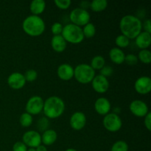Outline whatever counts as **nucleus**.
Wrapping results in <instances>:
<instances>
[{
	"mask_svg": "<svg viewBox=\"0 0 151 151\" xmlns=\"http://www.w3.org/2000/svg\"><path fill=\"white\" fill-rule=\"evenodd\" d=\"M74 77L81 83H89L95 77V71L89 64L81 63L74 69Z\"/></svg>",
	"mask_w": 151,
	"mask_h": 151,
	"instance_id": "obj_5",
	"label": "nucleus"
},
{
	"mask_svg": "<svg viewBox=\"0 0 151 151\" xmlns=\"http://www.w3.org/2000/svg\"><path fill=\"white\" fill-rule=\"evenodd\" d=\"M135 39L136 44L141 50H147V47H150L151 44L150 33L145 31L140 32Z\"/></svg>",
	"mask_w": 151,
	"mask_h": 151,
	"instance_id": "obj_17",
	"label": "nucleus"
},
{
	"mask_svg": "<svg viewBox=\"0 0 151 151\" xmlns=\"http://www.w3.org/2000/svg\"><path fill=\"white\" fill-rule=\"evenodd\" d=\"M37 128L38 131H41L44 133L47 130L49 129V126H50V121L49 119L46 116H43L41 117L38 121H37Z\"/></svg>",
	"mask_w": 151,
	"mask_h": 151,
	"instance_id": "obj_27",
	"label": "nucleus"
},
{
	"mask_svg": "<svg viewBox=\"0 0 151 151\" xmlns=\"http://www.w3.org/2000/svg\"><path fill=\"white\" fill-rule=\"evenodd\" d=\"M105 65H106V60L101 55H96L91 59L90 66L95 71L100 70Z\"/></svg>",
	"mask_w": 151,
	"mask_h": 151,
	"instance_id": "obj_23",
	"label": "nucleus"
},
{
	"mask_svg": "<svg viewBox=\"0 0 151 151\" xmlns=\"http://www.w3.org/2000/svg\"><path fill=\"white\" fill-rule=\"evenodd\" d=\"M83 29V33L84 38L86 37V38H92L94 36L96 33V27L94 25V24L91 23V22H88V24L84 26Z\"/></svg>",
	"mask_w": 151,
	"mask_h": 151,
	"instance_id": "obj_24",
	"label": "nucleus"
},
{
	"mask_svg": "<svg viewBox=\"0 0 151 151\" xmlns=\"http://www.w3.org/2000/svg\"><path fill=\"white\" fill-rule=\"evenodd\" d=\"M54 3L58 8L66 10L69 8V6L72 4V1L71 0H55Z\"/></svg>",
	"mask_w": 151,
	"mask_h": 151,
	"instance_id": "obj_32",
	"label": "nucleus"
},
{
	"mask_svg": "<svg viewBox=\"0 0 151 151\" xmlns=\"http://www.w3.org/2000/svg\"><path fill=\"white\" fill-rule=\"evenodd\" d=\"M65 110V103L60 97L52 96L44 103L43 111L48 119H56L61 116Z\"/></svg>",
	"mask_w": 151,
	"mask_h": 151,
	"instance_id": "obj_2",
	"label": "nucleus"
},
{
	"mask_svg": "<svg viewBox=\"0 0 151 151\" xmlns=\"http://www.w3.org/2000/svg\"><path fill=\"white\" fill-rule=\"evenodd\" d=\"M138 60L142 61V63L148 64L151 62V52L150 50H141V51L139 52Z\"/></svg>",
	"mask_w": 151,
	"mask_h": 151,
	"instance_id": "obj_25",
	"label": "nucleus"
},
{
	"mask_svg": "<svg viewBox=\"0 0 151 151\" xmlns=\"http://www.w3.org/2000/svg\"><path fill=\"white\" fill-rule=\"evenodd\" d=\"M61 35L66 42L74 44H80L84 39L82 28L72 23L63 27Z\"/></svg>",
	"mask_w": 151,
	"mask_h": 151,
	"instance_id": "obj_4",
	"label": "nucleus"
},
{
	"mask_svg": "<svg viewBox=\"0 0 151 151\" xmlns=\"http://www.w3.org/2000/svg\"><path fill=\"white\" fill-rule=\"evenodd\" d=\"M111 103L107 98L106 97H100L97 99V100L94 103V109L96 112L100 115L106 116L109 113H110Z\"/></svg>",
	"mask_w": 151,
	"mask_h": 151,
	"instance_id": "obj_15",
	"label": "nucleus"
},
{
	"mask_svg": "<svg viewBox=\"0 0 151 151\" xmlns=\"http://www.w3.org/2000/svg\"><path fill=\"white\" fill-rule=\"evenodd\" d=\"M142 28H144L145 32L151 33V22L150 19H146L142 24Z\"/></svg>",
	"mask_w": 151,
	"mask_h": 151,
	"instance_id": "obj_37",
	"label": "nucleus"
},
{
	"mask_svg": "<svg viewBox=\"0 0 151 151\" xmlns=\"http://www.w3.org/2000/svg\"><path fill=\"white\" fill-rule=\"evenodd\" d=\"M27 147L23 142H16L13 146V151H27Z\"/></svg>",
	"mask_w": 151,
	"mask_h": 151,
	"instance_id": "obj_35",
	"label": "nucleus"
},
{
	"mask_svg": "<svg viewBox=\"0 0 151 151\" xmlns=\"http://www.w3.org/2000/svg\"><path fill=\"white\" fill-rule=\"evenodd\" d=\"M131 113L138 117H145L149 112L147 105L140 100H133L129 106Z\"/></svg>",
	"mask_w": 151,
	"mask_h": 151,
	"instance_id": "obj_10",
	"label": "nucleus"
},
{
	"mask_svg": "<svg viewBox=\"0 0 151 151\" xmlns=\"http://www.w3.org/2000/svg\"><path fill=\"white\" fill-rule=\"evenodd\" d=\"M145 126L148 130L149 131L151 130V114L150 112H148L147 114L145 116Z\"/></svg>",
	"mask_w": 151,
	"mask_h": 151,
	"instance_id": "obj_36",
	"label": "nucleus"
},
{
	"mask_svg": "<svg viewBox=\"0 0 151 151\" xmlns=\"http://www.w3.org/2000/svg\"><path fill=\"white\" fill-rule=\"evenodd\" d=\"M35 150L36 151H47V147H46L45 145H40L39 146H38V147L35 148Z\"/></svg>",
	"mask_w": 151,
	"mask_h": 151,
	"instance_id": "obj_39",
	"label": "nucleus"
},
{
	"mask_svg": "<svg viewBox=\"0 0 151 151\" xmlns=\"http://www.w3.org/2000/svg\"><path fill=\"white\" fill-rule=\"evenodd\" d=\"M22 28L30 36H39L45 30V23L40 16L30 15L23 21Z\"/></svg>",
	"mask_w": 151,
	"mask_h": 151,
	"instance_id": "obj_3",
	"label": "nucleus"
},
{
	"mask_svg": "<svg viewBox=\"0 0 151 151\" xmlns=\"http://www.w3.org/2000/svg\"><path fill=\"white\" fill-rule=\"evenodd\" d=\"M108 1L106 0H93L90 3V8L94 12H101L107 7Z\"/></svg>",
	"mask_w": 151,
	"mask_h": 151,
	"instance_id": "obj_22",
	"label": "nucleus"
},
{
	"mask_svg": "<svg viewBox=\"0 0 151 151\" xmlns=\"http://www.w3.org/2000/svg\"><path fill=\"white\" fill-rule=\"evenodd\" d=\"M63 25L60 22H55L51 27V31L54 35H61L62 30H63Z\"/></svg>",
	"mask_w": 151,
	"mask_h": 151,
	"instance_id": "obj_33",
	"label": "nucleus"
},
{
	"mask_svg": "<svg viewBox=\"0 0 151 151\" xmlns=\"http://www.w3.org/2000/svg\"><path fill=\"white\" fill-rule=\"evenodd\" d=\"M109 57L113 63L116 64H122L125 60V55L122 49L114 47L109 51Z\"/></svg>",
	"mask_w": 151,
	"mask_h": 151,
	"instance_id": "obj_19",
	"label": "nucleus"
},
{
	"mask_svg": "<svg viewBox=\"0 0 151 151\" xmlns=\"http://www.w3.org/2000/svg\"><path fill=\"white\" fill-rule=\"evenodd\" d=\"M26 80L23 74L20 72H13L7 78V84L13 89H21L24 86Z\"/></svg>",
	"mask_w": 151,
	"mask_h": 151,
	"instance_id": "obj_11",
	"label": "nucleus"
},
{
	"mask_svg": "<svg viewBox=\"0 0 151 151\" xmlns=\"http://www.w3.org/2000/svg\"><path fill=\"white\" fill-rule=\"evenodd\" d=\"M138 58L137 55L134 54H128L125 55L124 62H125L129 66H135L138 63Z\"/></svg>",
	"mask_w": 151,
	"mask_h": 151,
	"instance_id": "obj_31",
	"label": "nucleus"
},
{
	"mask_svg": "<svg viewBox=\"0 0 151 151\" xmlns=\"http://www.w3.org/2000/svg\"><path fill=\"white\" fill-rule=\"evenodd\" d=\"M119 29L122 34L129 39H134L142 32V22L134 15H126L121 19Z\"/></svg>",
	"mask_w": 151,
	"mask_h": 151,
	"instance_id": "obj_1",
	"label": "nucleus"
},
{
	"mask_svg": "<svg viewBox=\"0 0 151 151\" xmlns=\"http://www.w3.org/2000/svg\"><path fill=\"white\" fill-rule=\"evenodd\" d=\"M69 19L72 24L77 26H85L90 21V14L86 10L77 7L73 9L69 14Z\"/></svg>",
	"mask_w": 151,
	"mask_h": 151,
	"instance_id": "obj_6",
	"label": "nucleus"
},
{
	"mask_svg": "<svg viewBox=\"0 0 151 151\" xmlns=\"http://www.w3.org/2000/svg\"><path fill=\"white\" fill-rule=\"evenodd\" d=\"M103 126L110 132H116L122 128V122L118 114L115 113H109L104 116L103 120Z\"/></svg>",
	"mask_w": 151,
	"mask_h": 151,
	"instance_id": "obj_7",
	"label": "nucleus"
},
{
	"mask_svg": "<svg viewBox=\"0 0 151 151\" xmlns=\"http://www.w3.org/2000/svg\"><path fill=\"white\" fill-rule=\"evenodd\" d=\"M111 151H128V145L123 140H119L114 143Z\"/></svg>",
	"mask_w": 151,
	"mask_h": 151,
	"instance_id": "obj_29",
	"label": "nucleus"
},
{
	"mask_svg": "<svg viewBox=\"0 0 151 151\" xmlns=\"http://www.w3.org/2000/svg\"><path fill=\"white\" fill-rule=\"evenodd\" d=\"M46 8V2L44 0H33L31 1L29 9L32 15L38 16L44 11Z\"/></svg>",
	"mask_w": 151,
	"mask_h": 151,
	"instance_id": "obj_21",
	"label": "nucleus"
},
{
	"mask_svg": "<svg viewBox=\"0 0 151 151\" xmlns=\"http://www.w3.org/2000/svg\"><path fill=\"white\" fill-rule=\"evenodd\" d=\"M19 122H20L21 125H22V127H24V128L29 127L32 123V115L27 113V112H24V113H23L20 116Z\"/></svg>",
	"mask_w": 151,
	"mask_h": 151,
	"instance_id": "obj_26",
	"label": "nucleus"
},
{
	"mask_svg": "<svg viewBox=\"0 0 151 151\" xmlns=\"http://www.w3.org/2000/svg\"><path fill=\"white\" fill-rule=\"evenodd\" d=\"M71 127L75 131H81L86 124V116L85 114L81 111L75 112L71 116L69 120Z\"/></svg>",
	"mask_w": 151,
	"mask_h": 151,
	"instance_id": "obj_13",
	"label": "nucleus"
},
{
	"mask_svg": "<svg viewBox=\"0 0 151 151\" xmlns=\"http://www.w3.org/2000/svg\"><path fill=\"white\" fill-rule=\"evenodd\" d=\"M24 76L25 80H26V82L27 81L32 82V81H35L38 78V72L35 69H29V70L25 72Z\"/></svg>",
	"mask_w": 151,
	"mask_h": 151,
	"instance_id": "obj_30",
	"label": "nucleus"
},
{
	"mask_svg": "<svg viewBox=\"0 0 151 151\" xmlns=\"http://www.w3.org/2000/svg\"><path fill=\"white\" fill-rule=\"evenodd\" d=\"M57 74L63 81H69L74 77V68L69 63H62L58 68Z\"/></svg>",
	"mask_w": 151,
	"mask_h": 151,
	"instance_id": "obj_16",
	"label": "nucleus"
},
{
	"mask_svg": "<svg viewBox=\"0 0 151 151\" xmlns=\"http://www.w3.org/2000/svg\"><path fill=\"white\" fill-rule=\"evenodd\" d=\"M22 142L26 145L27 147L36 148L41 145V135L36 131H28L24 134Z\"/></svg>",
	"mask_w": 151,
	"mask_h": 151,
	"instance_id": "obj_9",
	"label": "nucleus"
},
{
	"mask_svg": "<svg viewBox=\"0 0 151 151\" xmlns=\"http://www.w3.org/2000/svg\"><path fill=\"white\" fill-rule=\"evenodd\" d=\"M65 151H78V150H75V149H74V148H69V149H67V150H66Z\"/></svg>",
	"mask_w": 151,
	"mask_h": 151,
	"instance_id": "obj_41",
	"label": "nucleus"
},
{
	"mask_svg": "<svg viewBox=\"0 0 151 151\" xmlns=\"http://www.w3.org/2000/svg\"><path fill=\"white\" fill-rule=\"evenodd\" d=\"M92 88L97 93H105L109 88V82L108 78L98 75H95L94 79L91 81Z\"/></svg>",
	"mask_w": 151,
	"mask_h": 151,
	"instance_id": "obj_14",
	"label": "nucleus"
},
{
	"mask_svg": "<svg viewBox=\"0 0 151 151\" xmlns=\"http://www.w3.org/2000/svg\"><path fill=\"white\" fill-rule=\"evenodd\" d=\"M90 3L91 2H89V1H81V4H80V5H81V8L84 9V10H86L88 7H90Z\"/></svg>",
	"mask_w": 151,
	"mask_h": 151,
	"instance_id": "obj_38",
	"label": "nucleus"
},
{
	"mask_svg": "<svg viewBox=\"0 0 151 151\" xmlns=\"http://www.w3.org/2000/svg\"><path fill=\"white\" fill-rule=\"evenodd\" d=\"M27 151H36L35 150V148H33V147H29V148L27 149Z\"/></svg>",
	"mask_w": 151,
	"mask_h": 151,
	"instance_id": "obj_40",
	"label": "nucleus"
},
{
	"mask_svg": "<svg viewBox=\"0 0 151 151\" xmlns=\"http://www.w3.org/2000/svg\"><path fill=\"white\" fill-rule=\"evenodd\" d=\"M58 138V134L55 131L52 129H48L43 133L41 135V143L44 145H52L56 142Z\"/></svg>",
	"mask_w": 151,
	"mask_h": 151,
	"instance_id": "obj_20",
	"label": "nucleus"
},
{
	"mask_svg": "<svg viewBox=\"0 0 151 151\" xmlns=\"http://www.w3.org/2000/svg\"><path fill=\"white\" fill-rule=\"evenodd\" d=\"M100 75L105 77V78H107L108 77H110L113 75L114 73V69L111 66H106L105 65L103 68L100 70Z\"/></svg>",
	"mask_w": 151,
	"mask_h": 151,
	"instance_id": "obj_34",
	"label": "nucleus"
},
{
	"mask_svg": "<svg viewBox=\"0 0 151 151\" xmlns=\"http://www.w3.org/2000/svg\"><path fill=\"white\" fill-rule=\"evenodd\" d=\"M134 88L140 94H147L151 91V79L147 76H142L136 81Z\"/></svg>",
	"mask_w": 151,
	"mask_h": 151,
	"instance_id": "obj_12",
	"label": "nucleus"
},
{
	"mask_svg": "<svg viewBox=\"0 0 151 151\" xmlns=\"http://www.w3.org/2000/svg\"><path fill=\"white\" fill-rule=\"evenodd\" d=\"M44 103V100L42 97L39 96H32L27 102L25 107L26 112L31 115L38 114L43 111Z\"/></svg>",
	"mask_w": 151,
	"mask_h": 151,
	"instance_id": "obj_8",
	"label": "nucleus"
},
{
	"mask_svg": "<svg viewBox=\"0 0 151 151\" xmlns=\"http://www.w3.org/2000/svg\"><path fill=\"white\" fill-rule=\"evenodd\" d=\"M115 43H116V46L119 47L118 48H125L129 45L130 39L122 34H121L116 37V39H115Z\"/></svg>",
	"mask_w": 151,
	"mask_h": 151,
	"instance_id": "obj_28",
	"label": "nucleus"
},
{
	"mask_svg": "<svg viewBox=\"0 0 151 151\" xmlns=\"http://www.w3.org/2000/svg\"><path fill=\"white\" fill-rule=\"evenodd\" d=\"M67 42L65 41L61 35H53L51 40V46L53 50L57 52H62L66 48Z\"/></svg>",
	"mask_w": 151,
	"mask_h": 151,
	"instance_id": "obj_18",
	"label": "nucleus"
}]
</instances>
